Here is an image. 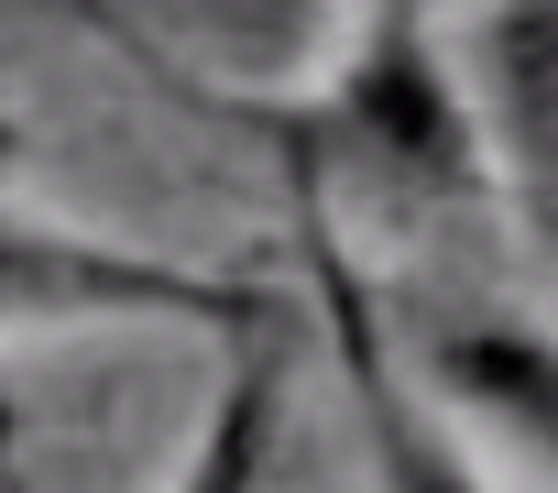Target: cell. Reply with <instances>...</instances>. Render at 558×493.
Returning <instances> with one entry per match:
<instances>
[{"instance_id": "obj_6", "label": "cell", "mask_w": 558, "mask_h": 493, "mask_svg": "<svg viewBox=\"0 0 558 493\" xmlns=\"http://www.w3.org/2000/svg\"><path fill=\"white\" fill-rule=\"evenodd\" d=\"M296 308H274L252 329L219 340V384H208V417L175 460L165 493H274V449H286V406H296Z\"/></svg>"}, {"instance_id": "obj_3", "label": "cell", "mask_w": 558, "mask_h": 493, "mask_svg": "<svg viewBox=\"0 0 558 493\" xmlns=\"http://www.w3.org/2000/svg\"><path fill=\"white\" fill-rule=\"evenodd\" d=\"M274 308H296L263 275H197L175 253H132V241L66 230V219H12L0 208V340L12 329H197L230 340Z\"/></svg>"}, {"instance_id": "obj_1", "label": "cell", "mask_w": 558, "mask_h": 493, "mask_svg": "<svg viewBox=\"0 0 558 493\" xmlns=\"http://www.w3.org/2000/svg\"><path fill=\"white\" fill-rule=\"evenodd\" d=\"M252 132H274L286 187H318L329 208L449 219L493 197L482 99H471V67L438 0H362L329 77L307 99H263Z\"/></svg>"}, {"instance_id": "obj_5", "label": "cell", "mask_w": 558, "mask_h": 493, "mask_svg": "<svg viewBox=\"0 0 558 493\" xmlns=\"http://www.w3.org/2000/svg\"><path fill=\"white\" fill-rule=\"evenodd\" d=\"M438 12H460L493 187L558 241V0H438Z\"/></svg>"}, {"instance_id": "obj_2", "label": "cell", "mask_w": 558, "mask_h": 493, "mask_svg": "<svg viewBox=\"0 0 558 493\" xmlns=\"http://www.w3.org/2000/svg\"><path fill=\"white\" fill-rule=\"evenodd\" d=\"M296 230H307V318L340 362V395H351V428H362V460H373V493H504L482 471V438L416 384L405 340H395V297L351 264L340 241V208L318 187H296Z\"/></svg>"}, {"instance_id": "obj_4", "label": "cell", "mask_w": 558, "mask_h": 493, "mask_svg": "<svg viewBox=\"0 0 558 493\" xmlns=\"http://www.w3.org/2000/svg\"><path fill=\"white\" fill-rule=\"evenodd\" d=\"M395 340H405L416 384L471 438H504L525 471L558 482V329L547 318H514V308H395Z\"/></svg>"}]
</instances>
